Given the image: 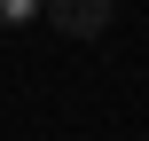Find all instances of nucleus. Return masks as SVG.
<instances>
[{"label": "nucleus", "instance_id": "1", "mask_svg": "<svg viewBox=\"0 0 149 141\" xmlns=\"http://www.w3.org/2000/svg\"><path fill=\"white\" fill-rule=\"evenodd\" d=\"M47 16H55V31L63 39H102L110 31V16H118V0H39Z\"/></svg>", "mask_w": 149, "mask_h": 141}, {"label": "nucleus", "instance_id": "2", "mask_svg": "<svg viewBox=\"0 0 149 141\" xmlns=\"http://www.w3.org/2000/svg\"><path fill=\"white\" fill-rule=\"evenodd\" d=\"M39 16V0H0V24H31Z\"/></svg>", "mask_w": 149, "mask_h": 141}]
</instances>
